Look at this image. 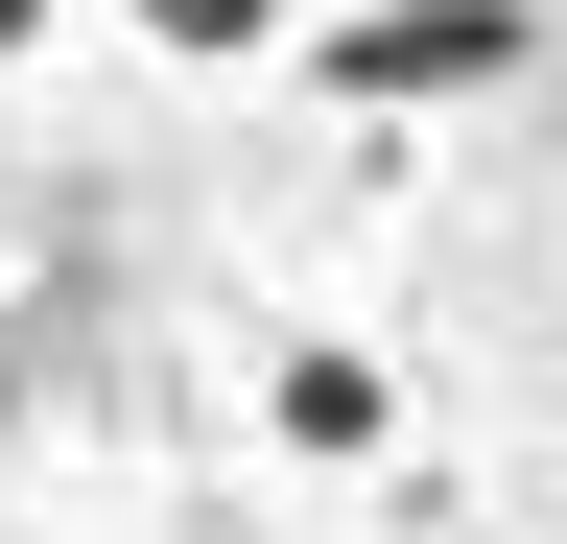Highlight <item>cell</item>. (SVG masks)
I'll use <instances>...</instances> for the list:
<instances>
[{
  "label": "cell",
  "instance_id": "6da1fadb",
  "mask_svg": "<svg viewBox=\"0 0 567 544\" xmlns=\"http://www.w3.org/2000/svg\"><path fill=\"white\" fill-rule=\"evenodd\" d=\"M284 72L331 119H473L544 72V0H331V24H284Z\"/></svg>",
  "mask_w": 567,
  "mask_h": 544
},
{
  "label": "cell",
  "instance_id": "277c9868",
  "mask_svg": "<svg viewBox=\"0 0 567 544\" xmlns=\"http://www.w3.org/2000/svg\"><path fill=\"white\" fill-rule=\"evenodd\" d=\"M48 24H71V0H0V72H24V48H48Z\"/></svg>",
  "mask_w": 567,
  "mask_h": 544
},
{
  "label": "cell",
  "instance_id": "3957f363",
  "mask_svg": "<svg viewBox=\"0 0 567 544\" xmlns=\"http://www.w3.org/2000/svg\"><path fill=\"white\" fill-rule=\"evenodd\" d=\"M142 48H166V72H284V24H308V0H118Z\"/></svg>",
  "mask_w": 567,
  "mask_h": 544
},
{
  "label": "cell",
  "instance_id": "7a4b0ae2",
  "mask_svg": "<svg viewBox=\"0 0 567 544\" xmlns=\"http://www.w3.org/2000/svg\"><path fill=\"white\" fill-rule=\"evenodd\" d=\"M260 402H284V450H331V473H354V450H379V427H402V379H379V356H354V331H308V356H284Z\"/></svg>",
  "mask_w": 567,
  "mask_h": 544
}]
</instances>
